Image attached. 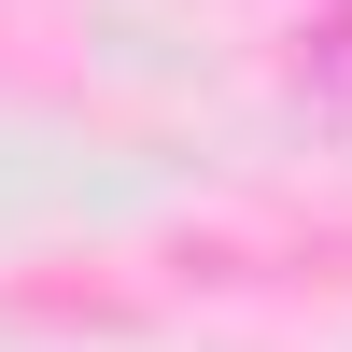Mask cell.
Masks as SVG:
<instances>
[{"label": "cell", "mask_w": 352, "mask_h": 352, "mask_svg": "<svg viewBox=\"0 0 352 352\" xmlns=\"http://www.w3.org/2000/svg\"><path fill=\"white\" fill-rule=\"evenodd\" d=\"M296 71H310V99H324V113H352V0L310 28V56H296Z\"/></svg>", "instance_id": "cell-1"}]
</instances>
